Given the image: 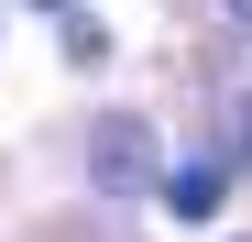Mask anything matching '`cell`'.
Returning a JSON list of instances; mask_svg holds the SVG:
<instances>
[{
  "label": "cell",
  "instance_id": "cell-1",
  "mask_svg": "<svg viewBox=\"0 0 252 242\" xmlns=\"http://www.w3.org/2000/svg\"><path fill=\"white\" fill-rule=\"evenodd\" d=\"M88 165H99V187H132V176H154V132H143V121H99Z\"/></svg>",
  "mask_w": 252,
  "mask_h": 242
},
{
  "label": "cell",
  "instance_id": "cell-2",
  "mask_svg": "<svg viewBox=\"0 0 252 242\" xmlns=\"http://www.w3.org/2000/svg\"><path fill=\"white\" fill-rule=\"evenodd\" d=\"M220 198H230V154H197V165L164 176V209H176V220H208Z\"/></svg>",
  "mask_w": 252,
  "mask_h": 242
},
{
  "label": "cell",
  "instance_id": "cell-3",
  "mask_svg": "<svg viewBox=\"0 0 252 242\" xmlns=\"http://www.w3.org/2000/svg\"><path fill=\"white\" fill-rule=\"evenodd\" d=\"M230 143H241V154H252V99H241V110H230Z\"/></svg>",
  "mask_w": 252,
  "mask_h": 242
},
{
  "label": "cell",
  "instance_id": "cell-4",
  "mask_svg": "<svg viewBox=\"0 0 252 242\" xmlns=\"http://www.w3.org/2000/svg\"><path fill=\"white\" fill-rule=\"evenodd\" d=\"M230 22H252V0H230Z\"/></svg>",
  "mask_w": 252,
  "mask_h": 242
}]
</instances>
